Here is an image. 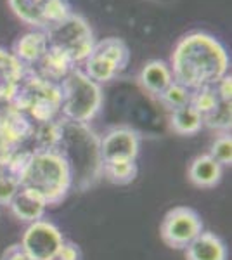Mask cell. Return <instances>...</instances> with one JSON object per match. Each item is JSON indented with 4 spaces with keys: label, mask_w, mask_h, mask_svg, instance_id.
I'll return each instance as SVG.
<instances>
[{
    "label": "cell",
    "mask_w": 232,
    "mask_h": 260,
    "mask_svg": "<svg viewBox=\"0 0 232 260\" xmlns=\"http://www.w3.org/2000/svg\"><path fill=\"white\" fill-rule=\"evenodd\" d=\"M174 82L197 90L215 85L229 71V56L225 47L208 33H189L177 44L172 54Z\"/></svg>",
    "instance_id": "1"
},
{
    "label": "cell",
    "mask_w": 232,
    "mask_h": 260,
    "mask_svg": "<svg viewBox=\"0 0 232 260\" xmlns=\"http://www.w3.org/2000/svg\"><path fill=\"white\" fill-rule=\"evenodd\" d=\"M62 121V139L59 153L64 156L71 172V186L87 191L103 177V158L99 139L85 123Z\"/></svg>",
    "instance_id": "2"
},
{
    "label": "cell",
    "mask_w": 232,
    "mask_h": 260,
    "mask_svg": "<svg viewBox=\"0 0 232 260\" xmlns=\"http://www.w3.org/2000/svg\"><path fill=\"white\" fill-rule=\"evenodd\" d=\"M21 187L35 191L49 207L61 203L73 187L71 172L64 156L59 151H33Z\"/></svg>",
    "instance_id": "3"
},
{
    "label": "cell",
    "mask_w": 232,
    "mask_h": 260,
    "mask_svg": "<svg viewBox=\"0 0 232 260\" xmlns=\"http://www.w3.org/2000/svg\"><path fill=\"white\" fill-rule=\"evenodd\" d=\"M7 104L24 113L35 123L52 121L61 115V89L57 83L47 82L31 71L24 70L23 80L19 82L14 95Z\"/></svg>",
    "instance_id": "4"
},
{
    "label": "cell",
    "mask_w": 232,
    "mask_h": 260,
    "mask_svg": "<svg viewBox=\"0 0 232 260\" xmlns=\"http://www.w3.org/2000/svg\"><path fill=\"white\" fill-rule=\"evenodd\" d=\"M59 89L62 98V120L87 125L99 115L103 108V92L99 83L90 80L83 71L73 70L59 83Z\"/></svg>",
    "instance_id": "5"
},
{
    "label": "cell",
    "mask_w": 232,
    "mask_h": 260,
    "mask_svg": "<svg viewBox=\"0 0 232 260\" xmlns=\"http://www.w3.org/2000/svg\"><path fill=\"white\" fill-rule=\"evenodd\" d=\"M47 45L68 56L75 64L83 62L92 52L95 40L90 26L82 16L70 12L66 18L44 30Z\"/></svg>",
    "instance_id": "6"
},
{
    "label": "cell",
    "mask_w": 232,
    "mask_h": 260,
    "mask_svg": "<svg viewBox=\"0 0 232 260\" xmlns=\"http://www.w3.org/2000/svg\"><path fill=\"white\" fill-rule=\"evenodd\" d=\"M83 62H85L83 73L90 80L95 83H106L126 70L130 62V49L121 39L108 37L95 42L92 52Z\"/></svg>",
    "instance_id": "7"
},
{
    "label": "cell",
    "mask_w": 232,
    "mask_h": 260,
    "mask_svg": "<svg viewBox=\"0 0 232 260\" xmlns=\"http://www.w3.org/2000/svg\"><path fill=\"white\" fill-rule=\"evenodd\" d=\"M203 233V220L200 213L189 207H175L167 212L161 222V240L167 246L185 250L194 238Z\"/></svg>",
    "instance_id": "8"
},
{
    "label": "cell",
    "mask_w": 232,
    "mask_h": 260,
    "mask_svg": "<svg viewBox=\"0 0 232 260\" xmlns=\"http://www.w3.org/2000/svg\"><path fill=\"white\" fill-rule=\"evenodd\" d=\"M9 6L23 23L40 31L71 12L66 0H9Z\"/></svg>",
    "instance_id": "9"
},
{
    "label": "cell",
    "mask_w": 232,
    "mask_h": 260,
    "mask_svg": "<svg viewBox=\"0 0 232 260\" xmlns=\"http://www.w3.org/2000/svg\"><path fill=\"white\" fill-rule=\"evenodd\" d=\"M62 241L64 238L57 225L47 220H37L24 231L21 246L31 260H56Z\"/></svg>",
    "instance_id": "10"
},
{
    "label": "cell",
    "mask_w": 232,
    "mask_h": 260,
    "mask_svg": "<svg viewBox=\"0 0 232 260\" xmlns=\"http://www.w3.org/2000/svg\"><path fill=\"white\" fill-rule=\"evenodd\" d=\"M141 149V137L128 127H115L103 139H99V151L103 163L136 161Z\"/></svg>",
    "instance_id": "11"
},
{
    "label": "cell",
    "mask_w": 232,
    "mask_h": 260,
    "mask_svg": "<svg viewBox=\"0 0 232 260\" xmlns=\"http://www.w3.org/2000/svg\"><path fill=\"white\" fill-rule=\"evenodd\" d=\"M35 123L29 116L14 108H6L0 113V141L9 149H18L19 144L31 139Z\"/></svg>",
    "instance_id": "12"
},
{
    "label": "cell",
    "mask_w": 232,
    "mask_h": 260,
    "mask_svg": "<svg viewBox=\"0 0 232 260\" xmlns=\"http://www.w3.org/2000/svg\"><path fill=\"white\" fill-rule=\"evenodd\" d=\"M75 66L77 64H75L68 56H64L62 52H59V50L47 45V50H45V54L40 57V61L37 62L33 68H29L26 71H31L37 77L59 85V83L75 70Z\"/></svg>",
    "instance_id": "13"
},
{
    "label": "cell",
    "mask_w": 232,
    "mask_h": 260,
    "mask_svg": "<svg viewBox=\"0 0 232 260\" xmlns=\"http://www.w3.org/2000/svg\"><path fill=\"white\" fill-rule=\"evenodd\" d=\"M47 207L49 205L45 203V200L40 194H37L31 189H26V187H19V191L16 192V196L9 203L12 215L23 222H29V224L42 220Z\"/></svg>",
    "instance_id": "14"
},
{
    "label": "cell",
    "mask_w": 232,
    "mask_h": 260,
    "mask_svg": "<svg viewBox=\"0 0 232 260\" xmlns=\"http://www.w3.org/2000/svg\"><path fill=\"white\" fill-rule=\"evenodd\" d=\"M24 77V66L12 52L0 47V103H9Z\"/></svg>",
    "instance_id": "15"
},
{
    "label": "cell",
    "mask_w": 232,
    "mask_h": 260,
    "mask_svg": "<svg viewBox=\"0 0 232 260\" xmlns=\"http://www.w3.org/2000/svg\"><path fill=\"white\" fill-rule=\"evenodd\" d=\"M185 260H227V248L217 234L203 231L187 245Z\"/></svg>",
    "instance_id": "16"
},
{
    "label": "cell",
    "mask_w": 232,
    "mask_h": 260,
    "mask_svg": "<svg viewBox=\"0 0 232 260\" xmlns=\"http://www.w3.org/2000/svg\"><path fill=\"white\" fill-rule=\"evenodd\" d=\"M47 50V39L45 33L37 30L29 31L26 35H23L18 42L14 44V56L18 57L21 64L24 66V70H29L40 61V57Z\"/></svg>",
    "instance_id": "17"
},
{
    "label": "cell",
    "mask_w": 232,
    "mask_h": 260,
    "mask_svg": "<svg viewBox=\"0 0 232 260\" xmlns=\"http://www.w3.org/2000/svg\"><path fill=\"white\" fill-rule=\"evenodd\" d=\"M189 180L197 187H215L222 180L223 167L217 163L210 154H201L196 156L189 165Z\"/></svg>",
    "instance_id": "18"
},
{
    "label": "cell",
    "mask_w": 232,
    "mask_h": 260,
    "mask_svg": "<svg viewBox=\"0 0 232 260\" xmlns=\"http://www.w3.org/2000/svg\"><path fill=\"white\" fill-rule=\"evenodd\" d=\"M139 80H141V85L144 87L149 94L159 98V95L174 83V77H172V70L167 62L149 61L144 68H142Z\"/></svg>",
    "instance_id": "19"
},
{
    "label": "cell",
    "mask_w": 232,
    "mask_h": 260,
    "mask_svg": "<svg viewBox=\"0 0 232 260\" xmlns=\"http://www.w3.org/2000/svg\"><path fill=\"white\" fill-rule=\"evenodd\" d=\"M31 139L37 148L33 151H59L62 139V121L52 120L44 121V123H35Z\"/></svg>",
    "instance_id": "20"
},
{
    "label": "cell",
    "mask_w": 232,
    "mask_h": 260,
    "mask_svg": "<svg viewBox=\"0 0 232 260\" xmlns=\"http://www.w3.org/2000/svg\"><path fill=\"white\" fill-rule=\"evenodd\" d=\"M170 125L180 136H194L203 128V116L191 104L170 111Z\"/></svg>",
    "instance_id": "21"
},
{
    "label": "cell",
    "mask_w": 232,
    "mask_h": 260,
    "mask_svg": "<svg viewBox=\"0 0 232 260\" xmlns=\"http://www.w3.org/2000/svg\"><path fill=\"white\" fill-rule=\"evenodd\" d=\"M139 169L136 161H115L103 163V177H106L111 184L126 186L137 179Z\"/></svg>",
    "instance_id": "22"
},
{
    "label": "cell",
    "mask_w": 232,
    "mask_h": 260,
    "mask_svg": "<svg viewBox=\"0 0 232 260\" xmlns=\"http://www.w3.org/2000/svg\"><path fill=\"white\" fill-rule=\"evenodd\" d=\"M31 156H33V151L16 149L14 153H12L11 156L2 163L0 170L6 172L9 177H12L21 186L24 174H26V170L29 167V161H31Z\"/></svg>",
    "instance_id": "23"
},
{
    "label": "cell",
    "mask_w": 232,
    "mask_h": 260,
    "mask_svg": "<svg viewBox=\"0 0 232 260\" xmlns=\"http://www.w3.org/2000/svg\"><path fill=\"white\" fill-rule=\"evenodd\" d=\"M220 98L217 94V89L215 85H210V87H203V89H197V90H192V95H191V106L200 113L201 116H208L210 113H213L217 110V106L220 104Z\"/></svg>",
    "instance_id": "24"
},
{
    "label": "cell",
    "mask_w": 232,
    "mask_h": 260,
    "mask_svg": "<svg viewBox=\"0 0 232 260\" xmlns=\"http://www.w3.org/2000/svg\"><path fill=\"white\" fill-rule=\"evenodd\" d=\"M191 95H192V90H189L187 87L174 82L158 99L168 111H174L182 106H187V104L191 103Z\"/></svg>",
    "instance_id": "25"
},
{
    "label": "cell",
    "mask_w": 232,
    "mask_h": 260,
    "mask_svg": "<svg viewBox=\"0 0 232 260\" xmlns=\"http://www.w3.org/2000/svg\"><path fill=\"white\" fill-rule=\"evenodd\" d=\"M230 120H232L230 103L220 101V104L217 106V110L203 118V125H208L210 128H217V130H223V132H229Z\"/></svg>",
    "instance_id": "26"
},
{
    "label": "cell",
    "mask_w": 232,
    "mask_h": 260,
    "mask_svg": "<svg viewBox=\"0 0 232 260\" xmlns=\"http://www.w3.org/2000/svg\"><path fill=\"white\" fill-rule=\"evenodd\" d=\"M208 154L217 163H220L222 167H230V163H232V137H230V134L223 132L220 137H217V141L212 144V149H210Z\"/></svg>",
    "instance_id": "27"
},
{
    "label": "cell",
    "mask_w": 232,
    "mask_h": 260,
    "mask_svg": "<svg viewBox=\"0 0 232 260\" xmlns=\"http://www.w3.org/2000/svg\"><path fill=\"white\" fill-rule=\"evenodd\" d=\"M19 187L21 186L14 179L9 177L4 170H0V207H9Z\"/></svg>",
    "instance_id": "28"
},
{
    "label": "cell",
    "mask_w": 232,
    "mask_h": 260,
    "mask_svg": "<svg viewBox=\"0 0 232 260\" xmlns=\"http://www.w3.org/2000/svg\"><path fill=\"white\" fill-rule=\"evenodd\" d=\"M56 260H83L82 248H80L77 243L64 240L62 241V246L57 251Z\"/></svg>",
    "instance_id": "29"
},
{
    "label": "cell",
    "mask_w": 232,
    "mask_h": 260,
    "mask_svg": "<svg viewBox=\"0 0 232 260\" xmlns=\"http://www.w3.org/2000/svg\"><path fill=\"white\" fill-rule=\"evenodd\" d=\"M0 260H31V258L28 257V253L21 245H11L4 250Z\"/></svg>",
    "instance_id": "30"
}]
</instances>
